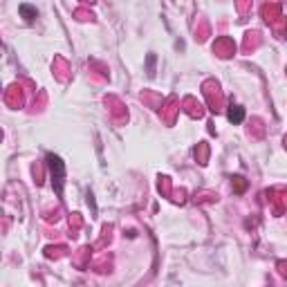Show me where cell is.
I'll return each mask as SVG.
<instances>
[{
    "mask_svg": "<svg viewBox=\"0 0 287 287\" xmlns=\"http://www.w3.org/2000/svg\"><path fill=\"white\" fill-rule=\"evenodd\" d=\"M47 166H50V177L52 186H54L56 195H63V186H65V164L61 162V157L54 153H47Z\"/></svg>",
    "mask_w": 287,
    "mask_h": 287,
    "instance_id": "obj_1",
    "label": "cell"
},
{
    "mask_svg": "<svg viewBox=\"0 0 287 287\" xmlns=\"http://www.w3.org/2000/svg\"><path fill=\"white\" fill-rule=\"evenodd\" d=\"M18 11H20V16L25 18L27 22H32L34 18L39 16V11H36V7H29V5H25V2H22V5L18 7Z\"/></svg>",
    "mask_w": 287,
    "mask_h": 287,
    "instance_id": "obj_2",
    "label": "cell"
},
{
    "mask_svg": "<svg viewBox=\"0 0 287 287\" xmlns=\"http://www.w3.org/2000/svg\"><path fill=\"white\" fill-rule=\"evenodd\" d=\"M245 119V110L240 105H231V110H229V122L231 123H243Z\"/></svg>",
    "mask_w": 287,
    "mask_h": 287,
    "instance_id": "obj_3",
    "label": "cell"
}]
</instances>
